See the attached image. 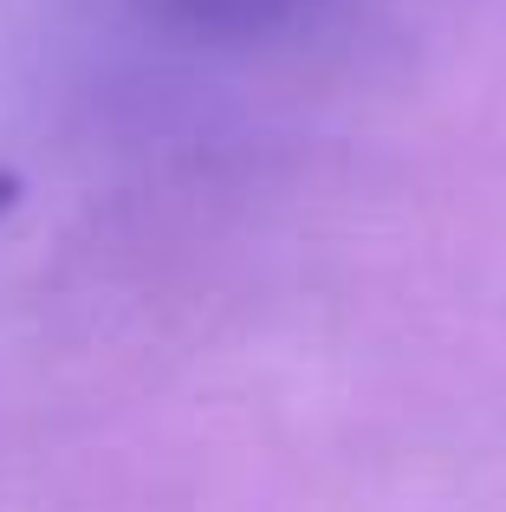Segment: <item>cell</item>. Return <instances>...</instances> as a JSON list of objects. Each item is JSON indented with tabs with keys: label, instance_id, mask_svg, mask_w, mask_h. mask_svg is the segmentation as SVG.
<instances>
[{
	"label": "cell",
	"instance_id": "cell-1",
	"mask_svg": "<svg viewBox=\"0 0 506 512\" xmlns=\"http://www.w3.org/2000/svg\"><path fill=\"white\" fill-rule=\"evenodd\" d=\"M195 7H208V13H241V20H260V13H273V7H292V0H195Z\"/></svg>",
	"mask_w": 506,
	"mask_h": 512
},
{
	"label": "cell",
	"instance_id": "cell-2",
	"mask_svg": "<svg viewBox=\"0 0 506 512\" xmlns=\"http://www.w3.org/2000/svg\"><path fill=\"white\" fill-rule=\"evenodd\" d=\"M13 195H20V182H13V175H7V169H0V214H7V208H13Z\"/></svg>",
	"mask_w": 506,
	"mask_h": 512
}]
</instances>
